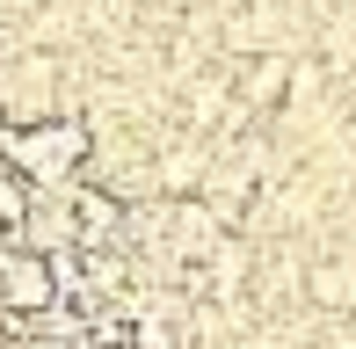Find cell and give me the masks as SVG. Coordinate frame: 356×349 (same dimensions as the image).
Here are the masks:
<instances>
[{
	"mask_svg": "<svg viewBox=\"0 0 356 349\" xmlns=\"http://www.w3.org/2000/svg\"><path fill=\"white\" fill-rule=\"evenodd\" d=\"M284 81H291V73H284V58H254V66L240 73V95L262 109V102H277V95H284Z\"/></svg>",
	"mask_w": 356,
	"mask_h": 349,
	"instance_id": "3957f363",
	"label": "cell"
},
{
	"mask_svg": "<svg viewBox=\"0 0 356 349\" xmlns=\"http://www.w3.org/2000/svg\"><path fill=\"white\" fill-rule=\"evenodd\" d=\"M0 161L22 174L29 189H66V182H80V168L95 161V131L80 117L8 124V131H0Z\"/></svg>",
	"mask_w": 356,
	"mask_h": 349,
	"instance_id": "6da1fadb",
	"label": "cell"
},
{
	"mask_svg": "<svg viewBox=\"0 0 356 349\" xmlns=\"http://www.w3.org/2000/svg\"><path fill=\"white\" fill-rule=\"evenodd\" d=\"M0 306L37 320L44 306H58V284H51V262L44 247H22V241H0Z\"/></svg>",
	"mask_w": 356,
	"mask_h": 349,
	"instance_id": "7a4b0ae2",
	"label": "cell"
},
{
	"mask_svg": "<svg viewBox=\"0 0 356 349\" xmlns=\"http://www.w3.org/2000/svg\"><path fill=\"white\" fill-rule=\"evenodd\" d=\"M225 102H233V81H197V88H189V117H197V124H218Z\"/></svg>",
	"mask_w": 356,
	"mask_h": 349,
	"instance_id": "277c9868",
	"label": "cell"
}]
</instances>
